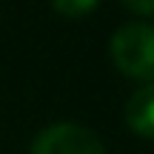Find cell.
I'll use <instances>...</instances> for the list:
<instances>
[{"mask_svg": "<svg viewBox=\"0 0 154 154\" xmlns=\"http://www.w3.org/2000/svg\"><path fill=\"white\" fill-rule=\"evenodd\" d=\"M111 60L117 72L140 86L154 83V23L151 20H131L123 23L111 34Z\"/></svg>", "mask_w": 154, "mask_h": 154, "instance_id": "6da1fadb", "label": "cell"}, {"mask_svg": "<svg viewBox=\"0 0 154 154\" xmlns=\"http://www.w3.org/2000/svg\"><path fill=\"white\" fill-rule=\"evenodd\" d=\"M128 11H134L137 17H154V0H120Z\"/></svg>", "mask_w": 154, "mask_h": 154, "instance_id": "5b68a950", "label": "cell"}, {"mask_svg": "<svg viewBox=\"0 0 154 154\" xmlns=\"http://www.w3.org/2000/svg\"><path fill=\"white\" fill-rule=\"evenodd\" d=\"M100 6V0H51V9L63 17H86Z\"/></svg>", "mask_w": 154, "mask_h": 154, "instance_id": "277c9868", "label": "cell"}, {"mask_svg": "<svg viewBox=\"0 0 154 154\" xmlns=\"http://www.w3.org/2000/svg\"><path fill=\"white\" fill-rule=\"evenodd\" d=\"M29 154H106V146L88 126L60 120L46 126L32 140Z\"/></svg>", "mask_w": 154, "mask_h": 154, "instance_id": "7a4b0ae2", "label": "cell"}, {"mask_svg": "<svg viewBox=\"0 0 154 154\" xmlns=\"http://www.w3.org/2000/svg\"><path fill=\"white\" fill-rule=\"evenodd\" d=\"M123 120L137 137L154 140V83L140 86L123 106Z\"/></svg>", "mask_w": 154, "mask_h": 154, "instance_id": "3957f363", "label": "cell"}]
</instances>
